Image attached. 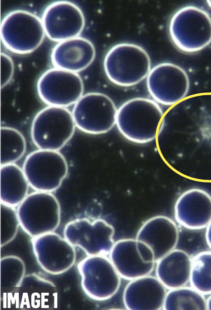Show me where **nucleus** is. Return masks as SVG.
<instances>
[{
  "mask_svg": "<svg viewBox=\"0 0 211 310\" xmlns=\"http://www.w3.org/2000/svg\"><path fill=\"white\" fill-rule=\"evenodd\" d=\"M207 310H211V296L207 300Z\"/></svg>",
  "mask_w": 211,
  "mask_h": 310,
  "instance_id": "29",
  "label": "nucleus"
},
{
  "mask_svg": "<svg viewBox=\"0 0 211 310\" xmlns=\"http://www.w3.org/2000/svg\"><path fill=\"white\" fill-rule=\"evenodd\" d=\"M163 309L166 310H207L204 295L192 287L183 286L167 293Z\"/></svg>",
  "mask_w": 211,
  "mask_h": 310,
  "instance_id": "22",
  "label": "nucleus"
},
{
  "mask_svg": "<svg viewBox=\"0 0 211 310\" xmlns=\"http://www.w3.org/2000/svg\"><path fill=\"white\" fill-rule=\"evenodd\" d=\"M166 289L157 277L149 274L131 280L123 293L125 308L130 310L163 309Z\"/></svg>",
  "mask_w": 211,
  "mask_h": 310,
  "instance_id": "17",
  "label": "nucleus"
},
{
  "mask_svg": "<svg viewBox=\"0 0 211 310\" xmlns=\"http://www.w3.org/2000/svg\"><path fill=\"white\" fill-rule=\"evenodd\" d=\"M163 112L155 101L135 98L117 111L116 125L120 133L134 143L144 144L154 140L162 129Z\"/></svg>",
  "mask_w": 211,
  "mask_h": 310,
  "instance_id": "1",
  "label": "nucleus"
},
{
  "mask_svg": "<svg viewBox=\"0 0 211 310\" xmlns=\"http://www.w3.org/2000/svg\"><path fill=\"white\" fill-rule=\"evenodd\" d=\"M42 21L45 35L51 40L61 42L78 37L85 26L80 8L68 1H57L44 10Z\"/></svg>",
  "mask_w": 211,
  "mask_h": 310,
  "instance_id": "13",
  "label": "nucleus"
},
{
  "mask_svg": "<svg viewBox=\"0 0 211 310\" xmlns=\"http://www.w3.org/2000/svg\"><path fill=\"white\" fill-rule=\"evenodd\" d=\"M1 80L0 86L3 88L10 81L14 72V65L9 56L1 53Z\"/></svg>",
  "mask_w": 211,
  "mask_h": 310,
  "instance_id": "27",
  "label": "nucleus"
},
{
  "mask_svg": "<svg viewBox=\"0 0 211 310\" xmlns=\"http://www.w3.org/2000/svg\"><path fill=\"white\" fill-rule=\"evenodd\" d=\"M148 90L155 101L170 106L187 94L189 79L180 66L170 63H163L153 68L147 77Z\"/></svg>",
  "mask_w": 211,
  "mask_h": 310,
  "instance_id": "12",
  "label": "nucleus"
},
{
  "mask_svg": "<svg viewBox=\"0 0 211 310\" xmlns=\"http://www.w3.org/2000/svg\"><path fill=\"white\" fill-rule=\"evenodd\" d=\"M136 239L151 248L157 262L175 249L179 239L178 230L172 219L166 216L158 215L142 224Z\"/></svg>",
  "mask_w": 211,
  "mask_h": 310,
  "instance_id": "16",
  "label": "nucleus"
},
{
  "mask_svg": "<svg viewBox=\"0 0 211 310\" xmlns=\"http://www.w3.org/2000/svg\"><path fill=\"white\" fill-rule=\"evenodd\" d=\"M26 150V140L19 131L10 127H0V166L14 163Z\"/></svg>",
  "mask_w": 211,
  "mask_h": 310,
  "instance_id": "23",
  "label": "nucleus"
},
{
  "mask_svg": "<svg viewBox=\"0 0 211 310\" xmlns=\"http://www.w3.org/2000/svg\"><path fill=\"white\" fill-rule=\"evenodd\" d=\"M22 169L32 189L49 193L60 188L68 173V163L62 154L40 149L26 156Z\"/></svg>",
  "mask_w": 211,
  "mask_h": 310,
  "instance_id": "7",
  "label": "nucleus"
},
{
  "mask_svg": "<svg viewBox=\"0 0 211 310\" xmlns=\"http://www.w3.org/2000/svg\"><path fill=\"white\" fill-rule=\"evenodd\" d=\"M114 227L102 219L90 221L86 218L69 222L64 236L74 246L83 250L88 256L109 254L115 242Z\"/></svg>",
  "mask_w": 211,
  "mask_h": 310,
  "instance_id": "10",
  "label": "nucleus"
},
{
  "mask_svg": "<svg viewBox=\"0 0 211 310\" xmlns=\"http://www.w3.org/2000/svg\"><path fill=\"white\" fill-rule=\"evenodd\" d=\"M76 125L72 113L66 108L48 106L34 118L31 135L40 150L58 151L73 136Z\"/></svg>",
  "mask_w": 211,
  "mask_h": 310,
  "instance_id": "4",
  "label": "nucleus"
},
{
  "mask_svg": "<svg viewBox=\"0 0 211 310\" xmlns=\"http://www.w3.org/2000/svg\"><path fill=\"white\" fill-rule=\"evenodd\" d=\"M45 35L42 20L27 11H12L1 23V41L6 48L15 53L32 52L41 44Z\"/></svg>",
  "mask_w": 211,
  "mask_h": 310,
  "instance_id": "6",
  "label": "nucleus"
},
{
  "mask_svg": "<svg viewBox=\"0 0 211 310\" xmlns=\"http://www.w3.org/2000/svg\"><path fill=\"white\" fill-rule=\"evenodd\" d=\"M81 286L90 298L99 301L112 298L118 292L121 276L105 255L88 256L77 266Z\"/></svg>",
  "mask_w": 211,
  "mask_h": 310,
  "instance_id": "8",
  "label": "nucleus"
},
{
  "mask_svg": "<svg viewBox=\"0 0 211 310\" xmlns=\"http://www.w3.org/2000/svg\"><path fill=\"white\" fill-rule=\"evenodd\" d=\"M117 110L112 100L99 92L83 95L75 104L72 115L76 126L90 134L109 131L116 123Z\"/></svg>",
  "mask_w": 211,
  "mask_h": 310,
  "instance_id": "9",
  "label": "nucleus"
},
{
  "mask_svg": "<svg viewBox=\"0 0 211 310\" xmlns=\"http://www.w3.org/2000/svg\"><path fill=\"white\" fill-rule=\"evenodd\" d=\"M104 69L107 78L114 84L131 86L147 77L151 70V61L142 47L122 43L108 51L104 60Z\"/></svg>",
  "mask_w": 211,
  "mask_h": 310,
  "instance_id": "3",
  "label": "nucleus"
},
{
  "mask_svg": "<svg viewBox=\"0 0 211 310\" xmlns=\"http://www.w3.org/2000/svg\"><path fill=\"white\" fill-rule=\"evenodd\" d=\"M174 211L176 222L183 227L204 229L211 221V195L202 189L188 190L177 198Z\"/></svg>",
  "mask_w": 211,
  "mask_h": 310,
  "instance_id": "15",
  "label": "nucleus"
},
{
  "mask_svg": "<svg viewBox=\"0 0 211 310\" xmlns=\"http://www.w3.org/2000/svg\"><path fill=\"white\" fill-rule=\"evenodd\" d=\"M0 247L15 237L20 222L15 207L0 202Z\"/></svg>",
  "mask_w": 211,
  "mask_h": 310,
  "instance_id": "26",
  "label": "nucleus"
},
{
  "mask_svg": "<svg viewBox=\"0 0 211 310\" xmlns=\"http://www.w3.org/2000/svg\"><path fill=\"white\" fill-rule=\"evenodd\" d=\"M0 202L18 206L28 195L30 186L23 169L14 163L0 166Z\"/></svg>",
  "mask_w": 211,
  "mask_h": 310,
  "instance_id": "21",
  "label": "nucleus"
},
{
  "mask_svg": "<svg viewBox=\"0 0 211 310\" xmlns=\"http://www.w3.org/2000/svg\"><path fill=\"white\" fill-rule=\"evenodd\" d=\"M95 56L93 43L77 37L56 44L52 50L51 60L55 68L77 73L87 68Z\"/></svg>",
  "mask_w": 211,
  "mask_h": 310,
  "instance_id": "18",
  "label": "nucleus"
},
{
  "mask_svg": "<svg viewBox=\"0 0 211 310\" xmlns=\"http://www.w3.org/2000/svg\"><path fill=\"white\" fill-rule=\"evenodd\" d=\"M31 242L38 263L47 273H63L75 263L74 246L54 232L32 238Z\"/></svg>",
  "mask_w": 211,
  "mask_h": 310,
  "instance_id": "14",
  "label": "nucleus"
},
{
  "mask_svg": "<svg viewBox=\"0 0 211 310\" xmlns=\"http://www.w3.org/2000/svg\"><path fill=\"white\" fill-rule=\"evenodd\" d=\"M169 30L171 40L179 50L198 52L211 43V16L200 7L186 6L172 15Z\"/></svg>",
  "mask_w": 211,
  "mask_h": 310,
  "instance_id": "2",
  "label": "nucleus"
},
{
  "mask_svg": "<svg viewBox=\"0 0 211 310\" xmlns=\"http://www.w3.org/2000/svg\"><path fill=\"white\" fill-rule=\"evenodd\" d=\"M16 210L20 226L32 238L54 232L60 224V205L52 193H31Z\"/></svg>",
  "mask_w": 211,
  "mask_h": 310,
  "instance_id": "5",
  "label": "nucleus"
},
{
  "mask_svg": "<svg viewBox=\"0 0 211 310\" xmlns=\"http://www.w3.org/2000/svg\"><path fill=\"white\" fill-rule=\"evenodd\" d=\"M37 89L39 97L45 104L65 108L75 104L81 98L84 87L78 73L54 68L40 77Z\"/></svg>",
  "mask_w": 211,
  "mask_h": 310,
  "instance_id": "11",
  "label": "nucleus"
},
{
  "mask_svg": "<svg viewBox=\"0 0 211 310\" xmlns=\"http://www.w3.org/2000/svg\"><path fill=\"white\" fill-rule=\"evenodd\" d=\"M192 261L186 252L174 249L157 262L156 277L169 290L185 286L190 282Z\"/></svg>",
  "mask_w": 211,
  "mask_h": 310,
  "instance_id": "20",
  "label": "nucleus"
},
{
  "mask_svg": "<svg viewBox=\"0 0 211 310\" xmlns=\"http://www.w3.org/2000/svg\"><path fill=\"white\" fill-rule=\"evenodd\" d=\"M206 228V239L209 247L211 249V221Z\"/></svg>",
  "mask_w": 211,
  "mask_h": 310,
  "instance_id": "28",
  "label": "nucleus"
},
{
  "mask_svg": "<svg viewBox=\"0 0 211 310\" xmlns=\"http://www.w3.org/2000/svg\"><path fill=\"white\" fill-rule=\"evenodd\" d=\"M109 258L121 277L131 280L150 274L156 262L147 263L141 257L137 240L120 239L115 242Z\"/></svg>",
  "mask_w": 211,
  "mask_h": 310,
  "instance_id": "19",
  "label": "nucleus"
},
{
  "mask_svg": "<svg viewBox=\"0 0 211 310\" xmlns=\"http://www.w3.org/2000/svg\"><path fill=\"white\" fill-rule=\"evenodd\" d=\"M0 265L1 287H15L20 285L25 274V265L20 257L8 255L2 257Z\"/></svg>",
  "mask_w": 211,
  "mask_h": 310,
  "instance_id": "25",
  "label": "nucleus"
},
{
  "mask_svg": "<svg viewBox=\"0 0 211 310\" xmlns=\"http://www.w3.org/2000/svg\"><path fill=\"white\" fill-rule=\"evenodd\" d=\"M190 282L203 295L211 294V251L200 252L192 259Z\"/></svg>",
  "mask_w": 211,
  "mask_h": 310,
  "instance_id": "24",
  "label": "nucleus"
},
{
  "mask_svg": "<svg viewBox=\"0 0 211 310\" xmlns=\"http://www.w3.org/2000/svg\"><path fill=\"white\" fill-rule=\"evenodd\" d=\"M207 2L209 6L211 8V0H207Z\"/></svg>",
  "mask_w": 211,
  "mask_h": 310,
  "instance_id": "30",
  "label": "nucleus"
}]
</instances>
